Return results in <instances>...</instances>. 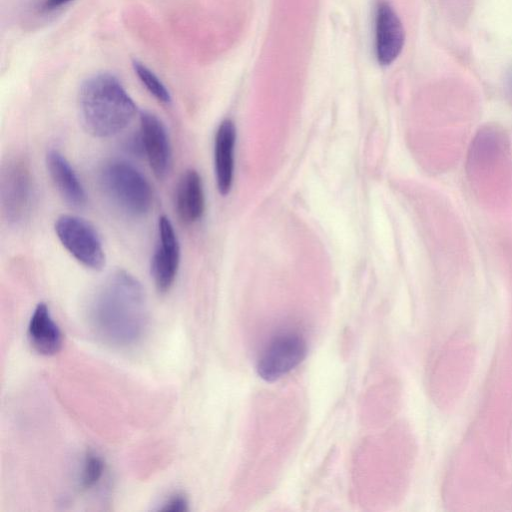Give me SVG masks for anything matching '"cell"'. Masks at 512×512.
<instances>
[{
  "instance_id": "30bf717a",
  "label": "cell",
  "mask_w": 512,
  "mask_h": 512,
  "mask_svg": "<svg viewBox=\"0 0 512 512\" xmlns=\"http://www.w3.org/2000/svg\"><path fill=\"white\" fill-rule=\"evenodd\" d=\"M175 210L185 224L199 221L205 211V194L201 176L194 169L184 171L175 191Z\"/></svg>"
},
{
  "instance_id": "ba28073f",
  "label": "cell",
  "mask_w": 512,
  "mask_h": 512,
  "mask_svg": "<svg viewBox=\"0 0 512 512\" xmlns=\"http://www.w3.org/2000/svg\"><path fill=\"white\" fill-rule=\"evenodd\" d=\"M33 184L28 167L21 161L8 164L1 182V201L9 221L19 222L28 214Z\"/></svg>"
},
{
  "instance_id": "7c38bea8",
  "label": "cell",
  "mask_w": 512,
  "mask_h": 512,
  "mask_svg": "<svg viewBox=\"0 0 512 512\" xmlns=\"http://www.w3.org/2000/svg\"><path fill=\"white\" fill-rule=\"evenodd\" d=\"M28 338L33 349L41 355H54L62 347V332L45 303H39L33 311L28 325Z\"/></svg>"
},
{
  "instance_id": "3957f363",
  "label": "cell",
  "mask_w": 512,
  "mask_h": 512,
  "mask_svg": "<svg viewBox=\"0 0 512 512\" xmlns=\"http://www.w3.org/2000/svg\"><path fill=\"white\" fill-rule=\"evenodd\" d=\"M104 194L124 214L142 217L152 206L153 194L146 177L123 159H109L99 171Z\"/></svg>"
},
{
  "instance_id": "8fae6325",
  "label": "cell",
  "mask_w": 512,
  "mask_h": 512,
  "mask_svg": "<svg viewBox=\"0 0 512 512\" xmlns=\"http://www.w3.org/2000/svg\"><path fill=\"white\" fill-rule=\"evenodd\" d=\"M235 142V125L230 119H225L218 126L214 142L215 176L221 195L228 194L232 186Z\"/></svg>"
},
{
  "instance_id": "5b68a950",
  "label": "cell",
  "mask_w": 512,
  "mask_h": 512,
  "mask_svg": "<svg viewBox=\"0 0 512 512\" xmlns=\"http://www.w3.org/2000/svg\"><path fill=\"white\" fill-rule=\"evenodd\" d=\"M307 343L298 332L277 334L258 358L256 370L263 380L274 382L295 369L306 357Z\"/></svg>"
},
{
  "instance_id": "4fadbf2b",
  "label": "cell",
  "mask_w": 512,
  "mask_h": 512,
  "mask_svg": "<svg viewBox=\"0 0 512 512\" xmlns=\"http://www.w3.org/2000/svg\"><path fill=\"white\" fill-rule=\"evenodd\" d=\"M49 175L61 196L74 207L86 203V193L68 160L57 150H50L46 155Z\"/></svg>"
},
{
  "instance_id": "7a4b0ae2",
  "label": "cell",
  "mask_w": 512,
  "mask_h": 512,
  "mask_svg": "<svg viewBox=\"0 0 512 512\" xmlns=\"http://www.w3.org/2000/svg\"><path fill=\"white\" fill-rule=\"evenodd\" d=\"M78 104L84 129L99 138L125 129L137 111L119 79L107 72L94 74L82 83Z\"/></svg>"
},
{
  "instance_id": "9a60e30c",
  "label": "cell",
  "mask_w": 512,
  "mask_h": 512,
  "mask_svg": "<svg viewBox=\"0 0 512 512\" xmlns=\"http://www.w3.org/2000/svg\"><path fill=\"white\" fill-rule=\"evenodd\" d=\"M104 463L102 459L93 453H89L84 462L81 476V486L84 489L93 487L103 475Z\"/></svg>"
},
{
  "instance_id": "8992f818",
  "label": "cell",
  "mask_w": 512,
  "mask_h": 512,
  "mask_svg": "<svg viewBox=\"0 0 512 512\" xmlns=\"http://www.w3.org/2000/svg\"><path fill=\"white\" fill-rule=\"evenodd\" d=\"M179 264V241L171 221L163 215L158 220V243L150 266L151 276L160 293H166L172 287Z\"/></svg>"
},
{
  "instance_id": "277c9868",
  "label": "cell",
  "mask_w": 512,
  "mask_h": 512,
  "mask_svg": "<svg viewBox=\"0 0 512 512\" xmlns=\"http://www.w3.org/2000/svg\"><path fill=\"white\" fill-rule=\"evenodd\" d=\"M56 235L63 247L83 266L101 270L106 257L94 226L75 215H62L55 222Z\"/></svg>"
},
{
  "instance_id": "6da1fadb",
  "label": "cell",
  "mask_w": 512,
  "mask_h": 512,
  "mask_svg": "<svg viewBox=\"0 0 512 512\" xmlns=\"http://www.w3.org/2000/svg\"><path fill=\"white\" fill-rule=\"evenodd\" d=\"M90 320L96 334L109 344L128 346L137 342L148 320L141 283L125 270L111 274L91 302Z\"/></svg>"
},
{
  "instance_id": "52a82bcc",
  "label": "cell",
  "mask_w": 512,
  "mask_h": 512,
  "mask_svg": "<svg viewBox=\"0 0 512 512\" xmlns=\"http://www.w3.org/2000/svg\"><path fill=\"white\" fill-rule=\"evenodd\" d=\"M139 136L152 172L158 179L165 178L172 166V148L165 125L155 114L142 111Z\"/></svg>"
},
{
  "instance_id": "2e32d148",
  "label": "cell",
  "mask_w": 512,
  "mask_h": 512,
  "mask_svg": "<svg viewBox=\"0 0 512 512\" xmlns=\"http://www.w3.org/2000/svg\"><path fill=\"white\" fill-rule=\"evenodd\" d=\"M162 511L183 512L188 510V501L183 494H175L160 508Z\"/></svg>"
},
{
  "instance_id": "5bb4252c",
  "label": "cell",
  "mask_w": 512,
  "mask_h": 512,
  "mask_svg": "<svg viewBox=\"0 0 512 512\" xmlns=\"http://www.w3.org/2000/svg\"><path fill=\"white\" fill-rule=\"evenodd\" d=\"M132 66L140 82L153 97L164 104L171 102L169 90L147 66L137 60L133 61Z\"/></svg>"
},
{
  "instance_id": "e0dca14e",
  "label": "cell",
  "mask_w": 512,
  "mask_h": 512,
  "mask_svg": "<svg viewBox=\"0 0 512 512\" xmlns=\"http://www.w3.org/2000/svg\"><path fill=\"white\" fill-rule=\"evenodd\" d=\"M71 1L72 0H45L42 7L44 11L49 12L58 9Z\"/></svg>"
},
{
  "instance_id": "9c48e42d",
  "label": "cell",
  "mask_w": 512,
  "mask_h": 512,
  "mask_svg": "<svg viewBox=\"0 0 512 512\" xmlns=\"http://www.w3.org/2000/svg\"><path fill=\"white\" fill-rule=\"evenodd\" d=\"M405 41L402 23L392 7L382 2L375 17V51L378 62L391 64L401 53Z\"/></svg>"
}]
</instances>
